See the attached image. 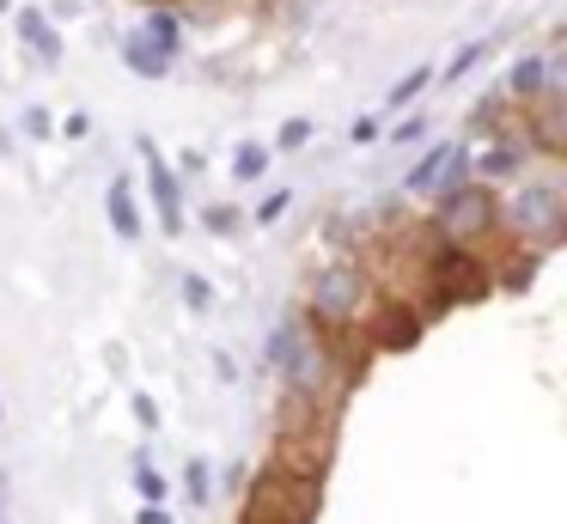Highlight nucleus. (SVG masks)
<instances>
[{
	"mask_svg": "<svg viewBox=\"0 0 567 524\" xmlns=\"http://www.w3.org/2000/svg\"><path fill=\"white\" fill-rule=\"evenodd\" d=\"M0 12H13V0H0Z\"/></svg>",
	"mask_w": 567,
	"mask_h": 524,
	"instance_id": "32",
	"label": "nucleus"
},
{
	"mask_svg": "<svg viewBox=\"0 0 567 524\" xmlns=\"http://www.w3.org/2000/svg\"><path fill=\"white\" fill-rule=\"evenodd\" d=\"M348 141L354 146H367V141H379V116H360L354 129H348Z\"/></svg>",
	"mask_w": 567,
	"mask_h": 524,
	"instance_id": "27",
	"label": "nucleus"
},
{
	"mask_svg": "<svg viewBox=\"0 0 567 524\" xmlns=\"http://www.w3.org/2000/svg\"><path fill=\"white\" fill-rule=\"evenodd\" d=\"M518 129H525L518 141H525L530 153H543V158H561L567 153V129H561V104H555V97H543V104L530 97V110L518 116Z\"/></svg>",
	"mask_w": 567,
	"mask_h": 524,
	"instance_id": "7",
	"label": "nucleus"
},
{
	"mask_svg": "<svg viewBox=\"0 0 567 524\" xmlns=\"http://www.w3.org/2000/svg\"><path fill=\"white\" fill-rule=\"evenodd\" d=\"M415 336H421V311H409V305L372 311V348H409Z\"/></svg>",
	"mask_w": 567,
	"mask_h": 524,
	"instance_id": "11",
	"label": "nucleus"
},
{
	"mask_svg": "<svg viewBox=\"0 0 567 524\" xmlns=\"http://www.w3.org/2000/svg\"><path fill=\"white\" fill-rule=\"evenodd\" d=\"M488 37H476V43H464V49H457V55H452V68H440V73H433V80H445V85H457V80H470V73H476V61L482 55H488Z\"/></svg>",
	"mask_w": 567,
	"mask_h": 524,
	"instance_id": "15",
	"label": "nucleus"
},
{
	"mask_svg": "<svg viewBox=\"0 0 567 524\" xmlns=\"http://www.w3.org/2000/svg\"><path fill=\"white\" fill-rule=\"evenodd\" d=\"M287 207H293V195H287V189H269V195L257 202V214H250V219H257V226H275V219H281Z\"/></svg>",
	"mask_w": 567,
	"mask_h": 524,
	"instance_id": "22",
	"label": "nucleus"
},
{
	"mask_svg": "<svg viewBox=\"0 0 567 524\" xmlns=\"http://www.w3.org/2000/svg\"><path fill=\"white\" fill-rule=\"evenodd\" d=\"M233 226H238V207H208V232H214V238H226Z\"/></svg>",
	"mask_w": 567,
	"mask_h": 524,
	"instance_id": "25",
	"label": "nucleus"
},
{
	"mask_svg": "<svg viewBox=\"0 0 567 524\" xmlns=\"http://www.w3.org/2000/svg\"><path fill=\"white\" fill-rule=\"evenodd\" d=\"M135 421H141V427H159V409H153V397H135Z\"/></svg>",
	"mask_w": 567,
	"mask_h": 524,
	"instance_id": "31",
	"label": "nucleus"
},
{
	"mask_svg": "<svg viewBox=\"0 0 567 524\" xmlns=\"http://www.w3.org/2000/svg\"><path fill=\"white\" fill-rule=\"evenodd\" d=\"M501 226L518 232L525 244H537V250H555V244L567 238V195L555 189V183H525V189L501 207Z\"/></svg>",
	"mask_w": 567,
	"mask_h": 524,
	"instance_id": "2",
	"label": "nucleus"
},
{
	"mask_svg": "<svg viewBox=\"0 0 567 524\" xmlns=\"http://www.w3.org/2000/svg\"><path fill=\"white\" fill-rule=\"evenodd\" d=\"M525 158H530V146L518 141V134H494V146L482 158H470V165L482 171V183H506V177H518V171H525Z\"/></svg>",
	"mask_w": 567,
	"mask_h": 524,
	"instance_id": "10",
	"label": "nucleus"
},
{
	"mask_svg": "<svg viewBox=\"0 0 567 524\" xmlns=\"http://www.w3.org/2000/svg\"><path fill=\"white\" fill-rule=\"evenodd\" d=\"M135 524H177L172 512H165V500H147V506H141V518Z\"/></svg>",
	"mask_w": 567,
	"mask_h": 524,
	"instance_id": "29",
	"label": "nucleus"
},
{
	"mask_svg": "<svg viewBox=\"0 0 567 524\" xmlns=\"http://www.w3.org/2000/svg\"><path fill=\"white\" fill-rule=\"evenodd\" d=\"M293 341H299V323H293V317H287V323H275V336H269V366H275V372H281V360L293 353Z\"/></svg>",
	"mask_w": 567,
	"mask_h": 524,
	"instance_id": "20",
	"label": "nucleus"
},
{
	"mask_svg": "<svg viewBox=\"0 0 567 524\" xmlns=\"http://www.w3.org/2000/svg\"><path fill=\"white\" fill-rule=\"evenodd\" d=\"M123 61H128V68L141 73V80H165L177 55H172V49H159V43H153L147 31H128V37H123Z\"/></svg>",
	"mask_w": 567,
	"mask_h": 524,
	"instance_id": "12",
	"label": "nucleus"
},
{
	"mask_svg": "<svg viewBox=\"0 0 567 524\" xmlns=\"http://www.w3.org/2000/svg\"><path fill=\"white\" fill-rule=\"evenodd\" d=\"M141 158H147V183H153V207H159V226L172 232H184V189H177V171L159 158V146L153 141H141Z\"/></svg>",
	"mask_w": 567,
	"mask_h": 524,
	"instance_id": "6",
	"label": "nucleus"
},
{
	"mask_svg": "<svg viewBox=\"0 0 567 524\" xmlns=\"http://www.w3.org/2000/svg\"><path fill=\"white\" fill-rule=\"evenodd\" d=\"M184 487H189V506H208V500H214V475H208V463H202V458L184 463Z\"/></svg>",
	"mask_w": 567,
	"mask_h": 524,
	"instance_id": "19",
	"label": "nucleus"
},
{
	"mask_svg": "<svg viewBox=\"0 0 567 524\" xmlns=\"http://www.w3.org/2000/svg\"><path fill=\"white\" fill-rule=\"evenodd\" d=\"M13 24H19V43H25L31 55L43 61V68H62V55H68V49H62V31H55V19H50V12L19 7V12H13Z\"/></svg>",
	"mask_w": 567,
	"mask_h": 524,
	"instance_id": "8",
	"label": "nucleus"
},
{
	"mask_svg": "<svg viewBox=\"0 0 567 524\" xmlns=\"http://www.w3.org/2000/svg\"><path fill=\"white\" fill-rule=\"evenodd\" d=\"M537 263H543V250H537V244H530V250H525V256H513V268H506V275H501V287H513V292H525V287H530V280H537Z\"/></svg>",
	"mask_w": 567,
	"mask_h": 524,
	"instance_id": "18",
	"label": "nucleus"
},
{
	"mask_svg": "<svg viewBox=\"0 0 567 524\" xmlns=\"http://www.w3.org/2000/svg\"><path fill=\"white\" fill-rule=\"evenodd\" d=\"M141 31H147L153 43H159V49H172V55H177V43H184V19H177L172 7H153V12H147V24H141Z\"/></svg>",
	"mask_w": 567,
	"mask_h": 524,
	"instance_id": "14",
	"label": "nucleus"
},
{
	"mask_svg": "<svg viewBox=\"0 0 567 524\" xmlns=\"http://www.w3.org/2000/svg\"><path fill=\"white\" fill-rule=\"evenodd\" d=\"M367 305H372V280H367V268H354V263H330L311 280V317H318L323 329L367 323Z\"/></svg>",
	"mask_w": 567,
	"mask_h": 524,
	"instance_id": "3",
	"label": "nucleus"
},
{
	"mask_svg": "<svg viewBox=\"0 0 567 524\" xmlns=\"http://www.w3.org/2000/svg\"><path fill=\"white\" fill-rule=\"evenodd\" d=\"M427 85H433V68H427V61H421V68H409V73H403V80H396V85H391V110H403V104H415V97H421V92H427Z\"/></svg>",
	"mask_w": 567,
	"mask_h": 524,
	"instance_id": "16",
	"label": "nucleus"
},
{
	"mask_svg": "<svg viewBox=\"0 0 567 524\" xmlns=\"http://www.w3.org/2000/svg\"><path fill=\"white\" fill-rule=\"evenodd\" d=\"M25 134H31V141H43V134H55V116H50L43 104H31V110H25Z\"/></svg>",
	"mask_w": 567,
	"mask_h": 524,
	"instance_id": "24",
	"label": "nucleus"
},
{
	"mask_svg": "<svg viewBox=\"0 0 567 524\" xmlns=\"http://www.w3.org/2000/svg\"><path fill=\"white\" fill-rule=\"evenodd\" d=\"M104 214H111V232H116V238H135V232H141V207H135L128 177H111V189H104Z\"/></svg>",
	"mask_w": 567,
	"mask_h": 524,
	"instance_id": "13",
	"label": "nucleus"
},
{
	"mask_svg": "<svg viewBox=\"0 0 567 524\" xmlns=\"http://www.w3.org/2000/svg\"><path fill=\"white\" fill-rule=\"evenodd\" d=\"M262 171H269V146H262V141H245V146H238V153H233V177L257 183Z\"/></svg>",
	"mask_w": 567,
	"mask_h": 524,
	"instance_id": "17",
	"label": "nucleus"
},
{
	"mask_svg": "<svg viewBox=\"0 0 567 524\" xmlns=\"http://www.w3.org/2000/svg\"><path fill=\"white\" fill-rule=\"evenodd\" d=\"M464 177H470V146L445 141V146H433V153H421V165L409 171V195H440Z\"/></svg>",
	"mask_w": 567,
	"mask_h": 524,
	"instance_id": "5",
	"label": "nucleus"
},
{
	"mask_svg": "<svg viewBox=\"0 0 567 524\" xmlns=\"http://www.w3.org/2000/svg\"><path fill=\"white\" fill-rule=\"evenodd\" d=\"M135 487H141V500H165V475L147 463V451L135 458Z\"/></svg>",
	"mask_w": 567,
	"mask_h": 524,
	"instance_id": "21",
	"label": "nucleus"
},
{
	"mask_svg": "<svg viewBox=\"0 0 567 524\" xmlns=\"http://www.w3.org/2000/svg\"><path fill=\"white\" fill-rule=\"evenodd\" d=\"M184 299H189V311H208L214 305V287L202 275H184Z\"/></svg>",
	"mask_w": 567,
	"mask_h": 524,
	"instance_id": "23",
	"label": "nucleus"
},
{
	"mask_svg": "<svg viewBox=\"0 0 567 524\" xmlns=\"http://www.w3.org/2000/svg\"><path fill=\"white\" fill-rule=\"evenodd\" d=\"M421 134H427V116H409V122H403V129H396V141H403V146H409V141H421Z\"/></svg>",
	"mask_w": 567,
	"mask_h": 524,
	"instance_id": "30",
	"label": "nucleus"
},
{
	"mask_svg": "<svg viewBox=\"0 0 567 524\" xmlns=\"http://www.w3.org/2000/svg\"><path fill=\"white\" fill-rule=\"evenodd\" d=\"M306 141H311V122H306V116L287 122V129H281V146H306Z\"/></svg>",
	"mask_w": 567,
	"mask_h": 524,
	"instance_id": "28",
	"label": "nucleus"
},
{
	"mask_svg": "<svg viewBox=\"0 0 567 524\" xmlns=\"http://www.w3.org/2000/svg\"><path fill=\"white\" fill-rule=\"evenodd\" d=\"M427 287H433V305H457V299H482V292L494 287L488 275H482L476 250L470 244H440V256L427 263Z\"/></svg>",
	"mask_w": 567,
	"mask_h": 524,
	"instance_id": "4",
	"label": "nucleus"
},
{
	"mask_svg": "<svg viewBox=\"0 0 567 524\" xmlns=\"http://www.w3.org/2000/svg\"><path fill=\"white\" fill-rule=\"evenodd\" d=\"M433 232L452 244H470L476 250L482 238H494L501 232V202L488 195V183H452V189H440V214H433Z\"/></svg>",
	"mask_w": 567,
	"mask_h": 524,
	"instance_id": "1",
	"label": "nucleus"
},
{
	"mask_svg": "<svg viewBox=\"0 0 567 524\" xmlns=\"http://www.w3.org/2000/svg\"><path fill=\"white\" fill-rule=\"evenodd\" d=\"M62 134H68V141H86V134H92V116H86V110H74V116H62Z\"/></svg>",
	"mask_w": 567,
	"mask_h": 524,
	"instance_id": "26",
	"label": "nucleus"
},
{
	"mask_svg": "<svg viewBox=\"0 0 567 524\" xmlns=\"http://www.w3.org/2000/svg\"><path fill=\"white\" fill-rule=\"evenodd\" d=\"M555 68H561L555 55H518L513 68H506V97H518V104L543 97V92L555 85Z\"/></svg>",
	"mask_w": 567,
	"mask_h": 524,
	"instance_id": "9",
	"label": "nucleus"
}]
</instances>
